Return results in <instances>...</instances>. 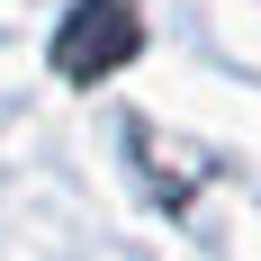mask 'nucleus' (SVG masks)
Segmentation results:
<instances>
[{
  "mask_svg": "<svg viewBox=\"0 0 261 261\" xmlns=\"http://www.w3.org/2000/svg\"><path fill=\"white\" fill-rule=\"evenodd\" d=\"M135 0H81L72 18H63V36H54V72L63 81H99V72H117L135 45H144V27L126 18Z\"/></svg>",
  "mask_w": 261,
  "mask_h": 261,
  "instance_id": "f257e3e1",
  "label": "nucleus"
}]
</instances>
